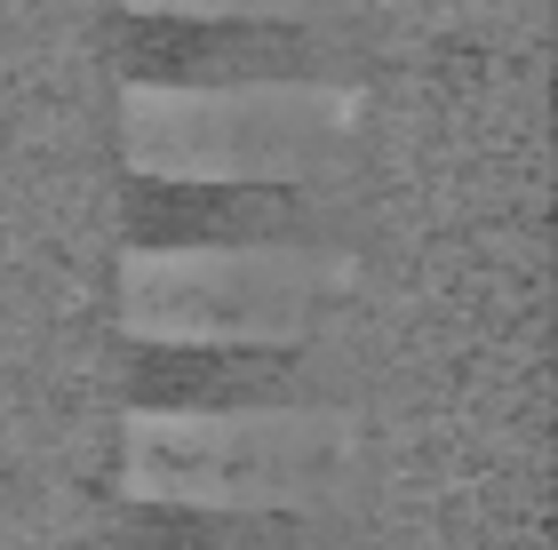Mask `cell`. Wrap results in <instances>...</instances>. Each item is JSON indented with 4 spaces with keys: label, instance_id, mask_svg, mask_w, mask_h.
<instances>
[{
    "label": "cell",
    "instance_id": "cell-3",
    "mask_svg": "<svg viewBox=\"0 0 558 550\" xmlns=\"http://www.w3.org/2000/svg\"><path fill=\"white\" fill-rule=\"evenodd\" d=\"M360 256L312 240L129 247L112 319L160 352H303L360 311Z\"/></svg>",
    "mask_w": 558,
    "mask_h": 550
},
{
    "label": "cell",
    "instance_id": "cell-1",
    "mask_svg": "<svg viewBox=\"0 0 558 550\" xmlns=\"http://www.w3.org/2000/svg\"><path fill=\"white\" fill-rule=\"evenodd\" d=\"M360 415L319 399H240V407H129L120 494L144 511L199 518H303L360 479Z\"/></svg>",
    "mask_w": 558,
    "mask_h": 550
},
{
    "label": "cell",
    "instance_id": "cell-2",
    "mask_svg": "<svg viewBox=\"0 0 558 550\" xmlns=\"http://www.w3.org/2000/svg\"><path fill=\"white\" fill-rule=\"evenodd\" d=\"M375 96L360 81H129L120 88V160L144 184H319L360 160Z\"/></svg>",
    "mask_w": 558,
    "mask_h": 550
},
{
    "label": "cell",
    "instance_id": "cell-4",
    "mask_svg": "<svg viewBox=\"0 0 558 550\" xmlns=\"http://www.w3.org/2000/svg\"><path fill=\"white\" fill-rule=\"evenodd\" d=\"M120 9L168 24H327L351 0H120Z\"/></svg>",
    "mask_w": 558,
    "mask_h": 550
}]
</instances>
